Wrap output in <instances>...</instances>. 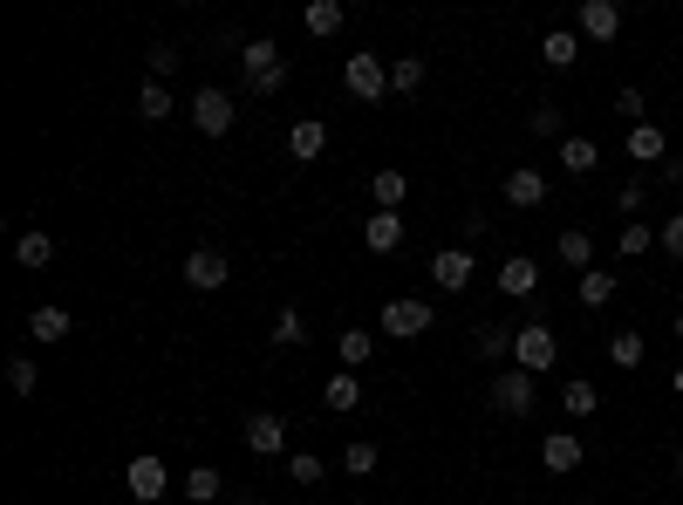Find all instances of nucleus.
I'll return each mask as SVG.
<instances>
[{
  "label": "nucleus",
  "instance_id": "obj_6",
  "mask_svg": "<svg viewBox=\"0 0 683 505\" xmlns=\"http://www.w3.org/2000/svg\"><path fill=\"white\" fill-rule=\"evenodd\" d=\"M547 198H553V185H547V171H540V164L505 171V206H513V212H540Z\"/></svg>",
  "mask_w": 683,
  "mask_h": 505
},
{
  "label": "nucleus",
  "instance_id": "obj_19",
  "mask_svg": "<svg viewBox=\"0 0 683 505\" xmlns=\"http://www.w3.org/2000/svg\"><path fill=\"white\" fill-rule=\"evenodd\" d=\"M288 150H294V158H301V164H315V158H321V150H328V123H321V116H308V123H294V131H288Z\"/></svg>",
  "mask_w": 683,
  "mask_h": 505
},
{
  "label": "nucleus",
  "instance_id": "obj_41",
  "mask_svg": "<svg viewBox=\"0 0 683 505\" xmlns=\"http://www.w3.org/2000/svg\"><path fill=\"white\" fill-rule=\"evenodd\" d=\"M171 69H179V48H171V41H158V48H150V83H164Z\"/></svg>",
  "mask_w": 683,
  "mask_h": 505
},
{
  "label": "nucleus",
  "instance_id": "obj_22",
  "mask_svg": "<svg viewBox=\"0 0 683 505\" xmlns=\"http://www.w3.org/2000/svg\"><path fill=\"white\" fill-rule=\"evenodd\" d=\"M609 362H615V369H643V362H649V342H643V328H615V342H609Z\"/></svg>",
  "mask_w": 683,
  "mask_h": 505
},
{
  "label": "nucleus",
  "instance_id": "obj_3",
  "mask_svg": "<svg viewBox=\"0 0 683 505\" xmlns=\"http://www.w3.org/2000/svg\"><path fill=\"white\" fill-rule=\"evenodd\" d=\"M342 89L356 96V103L390 96V62H383V56H349V62H342Z\"/></svg>",
  "mask_w": 683,
  "mask_h": 505
},
{
  "label": "nucleus",
  "instance_id": "obj_5",
  "mask_svg": "<svg viewBox=\"0 0 683 505\" xmlns=\"http://www.w3.org/2000/svg\"><path fill=\"white\" fill-rule=\"evenodd\" d=\"M225 281H233V260H225L219 246H198V253H185V287H192V294H219Z\"/></svg>",
  "mask_w": 683,
  "mask_h": 505
},
{
  "label": "nucleus",
  "instance_id": "obj_28",
  "mask_svg": "<svg viewBox=\"0 0 683 505\" xmlns=\"http://www.w3.org/2000/svg\"><path fill=\"white\" fill-rule=\"evenodd\" d=\"M363 233H369V253H397V246H403V219H397V212H376Z\"/></svg>",
  "mask_w": 683,
  "mask_h": 505
},
{
  "label": "nucleus",
  "instance_id": "obj_45",
  "mask_svg": "<svg viewBox=\"0 0 683 505\" xmlns=\"http://www.w3.org/2000/svg\"><path fill=\"white\" fill-rule=\"evenodd\" d=\"M225 505H267V492H233Z\"/></svg>",
  "mask_w": 683,
  "mask_h": 505
},
{
  "label": "nucleus",
  "instance_id": "obj_10",
  "mask_svg": "<svg viewBox=\"0 0 683 505\" xmlns=\"http://www.w3.org/2000/svg\"><path fill=\"white\" fill-rule=\"evenodd\" d=\"M123 485H131V498H137V505H158V498H164V485H171V471H164L158 458H131Z\"/></svg>",
  "mask_w": 683,
  "mask_h": 505
},
{
  "label": "nucleus",
  "instance_id": "obj_39",
  "mask_svg": "<svg viewBox=\"0 0 683 505\" xmlns=\"http://www.w3.org/2000/svg\"><path fill=\"white\" fill-rule=\"evenodd\" d=\"M526 123H534V137H561V110H553V103H534Z\"/></svg>",
  "mask_w": 683,
  "mask_h": 505
},
{
  "label": "nucleus",
  "instance_id": "obj_12",
  "mask_svg": "<svg viewBox=\"0 0 683 505\" xmlns=\"http://www.w3.org/2000/svg\"><path fill=\"white\" fill-rule=\"evenodd\" d=\"M281 444H288V423L273 417V410H253L246 417V451H253V458H273Z\"/></svg>",
  "mask_w": 683,
  "mask_h": 505
},
{
  "label": "nucleus",
  "instance_id": "obj_7",
  "mask_svg": "<svg viewBox=\"0 0 683 505\" xmlns=\"http://www.w3.org/2000/svg\"><path fill=\"white\" fill-rule=\"evenodd\" d=\"M424 328H438V315L424 308V300H411V294H403V300H390V308H383V335H390V342H417Z\"/></svg>",
  "mask_w": 683,
  "mask_h": 505
},
{
  "label": "nucleus",
  "instance_id": "obj_48",
  "mask_svg": "<svg viewBox=\"0 0 683 505\" xmlns=\"http://www.w3.org/2000/svg\"><path fill=\"white\" fill-rule=\"evenodd\" d=\"M676 471H683V451H676Z\"/></svg>",
  "mask_w": 683,
  "mask_h": 505
},
{
  "label": "nucleus",
  "instance_id": "obj_31",
  "mask_svg": "<svg viewBox=\"0 0 683 505\" xmlns=\"http://www.w3.org/2000/svg\"><path fill=\"white\" fill-rule=\"evenodd\" d=\"M14 260L21 267H48V260H56V239H48V233H21L14 239Z\"/></svg>",
  "mask_w": 683,
  "mask_h": 505
},
{
  "label": "nucleus",
  "instance_id": "obj_18",
  "mask_svg": "<svg viewBox=\"0 0 683 505\" xmlns=\"http://www.w3.org/2000/svg\"><path fill=\"white\" fill-rule=\"evenodd\" d=\"M321 403H328V410H336V417H349V410H356V403H363V375H356V369L328 375V383H321Z\"/></svg>",
  "mask_w": 683,
  "mask_h": 505
},
{
  "label": "nucleus",
  "instance_id": "obj_11",
  "mask_svg": "<svg viewBox=\"0 0 683 505\" xmlns=\"http://www.w3.org/2000/svg\"><path fill=\"white\" fill-rule=\"evenodd\" d=\"M472 273H478V267H472V253H465V246H444L438 260H431V281H438L444 294H465V287H472Z\"/></svg>",
  "mask_w": 683,
  "mask_h": 505
},
{
  "label": "nucleus",
  "instance_id": "obj_15",
  "mask_svg": "<svg viewBox=\"0 0 683 505\" xmlns=\"http://www.w3.org/2000/svg\"><path fill=\"white\" fill-rule=\"evenodd\" d=\"M342 21H349V8H342V0H308V8H301V28H308L315 41L342 35Z\"/></svg>",
  "mask_w": 683,
  "mask_h": 505
},
{
  "label": "nucleus",
  "instance_id": "obj_14",
  "mask_svg": "<svg viewBox=\"0 0 683 505\" xmlns=\"http://www.w3.org/2000/svg\"><path fill=\"white\" fill-rule=\"evenodd\" d=\"M581 458H588V444H581L574 431H553V438H540V465H547V471H574Z\"/></svg>",
  "mask_w": 683,
  "mask_h": 505
},
{
  "label": "nucleus",
  "instance_id": "obj_34",
  "mask_svg": "<svg viewBox=\"0 0 683 505\" xmlns=\"http://www.w3.org/2000/svg\"><path fill=\"white\" fill-rule=\"evenodd\" d=\"M225 492V478L212 471V465H198V471H185V498H198V505H212Z\"/></svg>",
  "mask_w": 683,
  "mask_h": 505
},
{
  "label": "nucleus",
  "instance_id": "obj_33",
  "mask_svg": "<svg viewBox=\"0 0 683 505\" xmlns=\"http://www.w3.org/2000/svg\"><path fill=\"white\" fill-rule=\"evenodd\" d=\"M649 246H656V233H649V225H643V219H629V225H622V233H615V253H622V260H643V253H649Z\"/></svg>",
  "mask_w": 683,
  "mask_h": 505
},
{
  "label": "nucleus",
  "instance_id": "obj_17",
  "mask_svg": "<svg viewBox=\"0 0 683 505\" xmlns=\"http://www.w3.org/2000/svg\"><path fill=\"white\" fill-rule=\"evenodd\" d=\"M513 335H520V328H505V321H478V335H472L478 362H505V356H513Z\"/></svg>",
  "mask_w": 683,
  "mask_h": 505
},
{
  "label": "nucleus",
  "instance_id": "obj_36",
  "mask_svg": "<svg viewBox=\"0 0 683 505\" xmlns=\"http://www.w3.org/2000/svg\"><path fill=\"white\" fill-rule=\"evenodd\" d=\"M273 342H281V348H301V342H308V321H301V308H281V321H273Z\"/></svg>",
  "mask_w": 683,
  "mask_h": 505
},
{
  "label": "nucleus",
  "instance_id": "obj_29",
  "mask_svg": "<svg viewBox=\"0 0 683 505\" xmlns=\"http://www.w3.org/2000/svg\"><path fill=\"white\" fill-rule=\"evenodd\" d=\"M561 410H568V417H595V410H601V390L588 383V375H581V383L561 390Z\"/></svg>",
  "mask_w": 683,
  "mask_h": 505
},
{
  "label": "nucleus",
  "instance_id": "obj_38",
  "mask_svg": "<svg viewBox=\"0 0 683 505\" xmlns=\"http://www.w3.org/2000/svg\"><path fill=\"white\" fill-rule=\"evenodd\" d=\"M35 383H41L35 362H28V356H14V362H8V390H14V396H35Z\"/></svg>",
  "mask_w": 683,
  "mask_h": 505
},
{
  "label": "nucleus",
  "instance_id": "obj_32",
  "mask_svg": "<svg viewBox=\"0 0 683 505\" xmlns=\"http://www.w3.org/2000/svg\"><path fill=\"white\" fill-rule=\"evenodd\" d=\"M609 300H615V273H581V308H609Z\"/></svg>",
  "mask_w": 683,
  "mask_h": 505
},
{
  "label": "nucleus",
  "instance_id": "obj_20",
  "mask_svg": "<svg viewBox=\"0 0 683 505\" xmlns=\"http://www.w3.org/2000/svg\"><path fill=\"white\" fill-rule=\"evenodd\" d=\"M369 198H376V212H397L411 198V178L403 171H369Z\"/></svg>",
  "mask_w": 683,
  "mask_h": 505
},
{
  "label": "nucleus",
  "instance_id": "obj_44",
  "mask_svg": "<svg viewBox=\"0 0 683 505\" xmlns=\"http://www.w3.org/2000/svg\"><path fill=\"white\" fill-rule=\"evenodd\" d=\"M663 185H683V158H663Z\"/></svg>",
  "mask_w": 683,
  "mask_h": 505
},
{
  "label": "nucleus",
  "instance_id": "obj_35",
  "mask_svg": "<svg viewBox=\"0 0 683 505\" xmlns=\"http://www.w3.org/2000/svg\"><path fill=\"white\" fill-rule=\"evenodd\" d=\"M137 110H144L150 123H164V116H171V110H179V103H171V89H164V83H144V96H137Z\"/></svg>",
  "mask_w": 683,
  "mask_h": 505
},
{
  "label": "nucleus",
  "instance_id": "obj_37",
  "mask_svg": "<svg viewBox=\"0 0 683 505\" xmlns=\"http://www.w3.org/2000/svg\"><path fill=\"white\" fill-rule=\"evenodd\" d=\"M288 478H294V485H321V458H315V451H294V458H288Z\"/></svg>",
  "mask_w": 683,
  "mask_h": 505
},
{
  "label": "nucleus",
  "instance_id": "obj_24",
  "mask_svg": "<svg viewBox=\"0 0 683 505\" xmlns=\"http://www.w3.org/2000/svg\"><path fill=\"white\" fill-rule=\"evenodd\" d=\"M28 335H35V342H69L75 321H69V308H35V315H28Z\"/></svg>",
  "mask_w": 683,
  "mask_h": 505
},
{
  "label": "nucleus",
  "instance_id": "obj_27",
  "mask_svg": "<svg viewBox=\"0 0 683 505\" xmlns=\"http://www.w3.org/2000/svg\"><path fill=\"white\" fill-rule=\"evenodd\" d=\"M376 465H383V451H376V438H349V451H342V471H349V478H369Z\"/></svg>",
  "mask_w": 683,
  "mask_h": 505
},
{
  "label": "nucleus",
  "instance_id": "obj_8",
  "mask_svg": "<svg viewBox=\"0 0 683 505\" xmlns=\"http://www.w3.org/2000/svg\"><path fill=\"white\" fill-rule=\"evenodd\" d=\"M233 96H225V89H198L192 96V123H198V137H225V131H233Z\"/></svg>",
  "mask_w": 683,
  "mask_h": 505
},
{
  "label": "nucleus",
  "instance_id": "obj_49",
  "mask_svg": "<svg viewBox=\"0 0 683 505\" xmlns=\"http://www.w3.org/2000/svg\"><path fill=\"white\" fill-rule=\"evenodd\" d=\"M349 505H363V498H349Z\"/></svg>",
  "mask_w": 683,
  "mask_h": 505
},
{
  "label": "nucleus",
  "instance_id": "obj_2",
  "mask_svg": "<svg viewBox=\"0 0 683 505\" xmlns=\"http://www.w3.org/2000/svg\"><path fill=\"white\" fill-rule=\"evenodd\" d=\"M513 362H520L526 375H547L553 362H561V342H553V328H547V321H526L520 335H513Z\"/></svg>",
  "mask_w": 683,
  "mask_h": 505
},
{
  "label": "nucleus",
  "instance_id": "obj_9",
  "mask_svg": "<svg viewBox=\"0 0 683 505\" xmlns=\"http://www.w3.org/2000/svg\"><path fill=\"white\" fill-rule=\"evenodd\" d=\"M574 35H588V41H615V35H622V8H615V0H581Z\"/></svg>",
  "mask_w": 683,
  "mask_h": 505
},
{
  "label": "nucleus",
  "instance_id": "obj_40",
  "mask_svg": "<svg viewBox=\"0 0 683 505\" xmlns=\"http://www.w3.org/2000/svg\"><path fill=\"white\" fill-rule=\"evenodd\" d=\"M643 110H649V103H643V89H622V96H615V116H629V131H636V123H649Z\"/></svg>",
  "mask_w": 683,
  "mask_h": 505
},
{
  "label": "nucleus",
  "instance_id": "obj_21",
  "mask_svg": "<svg viewBox=\"0 0 683 505\" xmlns=\"http://www.w3.org/2000/svg\"><path fill=\"white\" fill-rule=\"evenodd\" d=\"M534 287H540V267L526 260V253H513V260L499 267V294H513V300H520V294H534Z\"/></svg>",
  "mask_w": 683,
  "mask_h": 505
},
{
  "label": "nucleus",
  "instance_id": "obj_43",
  "mask_svg": "<svg viewBox=\"0 0 683 505\" xmlns=\"http://www.w3.org/2000/svg\"><path fill=\"white\" fill-rule=\"evenodd\" d=\"M615 212H643V185H622L615 192Z\"/></svg>",
  "mask_w": 683,
  "mask_h": 505
},
{
  "label": "nucleus",
  "instance_id": "obj_26",
  "mask_svg": "<svg viewBox=\"0 0 683 505\" xmlns=\"http://www.w3.org/2000/svg\"><path fill=\"white\" fill-rule=\"evenodd\" d=\"M561 164L574 171V178H588V171L601 164V150H595V137H561Z\"/></svg>",
  "mask_w": 683,
  "mask_h": 505
},
{
  "label": "nucleus",
  "instance_id": "obj_42",
  "mask_svg": "<svg viewBox=\"0 0 683 505\" xmlns=\"http://www.w3.org/2000/svg\"><path fill=\"white\" fill-rule=\"evenodd\" d=\"M656 246H663L670 260H683V212H676V219H663V233H656Z\"/></svg>",
  "mask_w": 683,
  "mask_h": 505
},
{
  "label": "nucleus",
  "instance_id": "obj_47",
  "mask_svg": "<svg viewBox=\"0 0 683 505\" xmlns=\"http://www.w3.org/2000/svg\"><path fill=\"white\" fill-rule=\"evenodd\" d=\"M670 390H676V396H683V369H676V375H670Z\"/></svg>",
  "mask_w": 683,
  "mask_h": 505
},
{
  "label": "nucleus",
  "instance_id": "obj_13",
  "mask_svg": "<svg viewBox=\"0 0 683 505\" xmlns=\"http://www.w3.org/2000/svg\"><path fill=\"white\" fill-rule=\"evenodd\" d=\"M553 253H561V267H574V273H595V233H588V225H568V233L553 239Z\"/></svg>",
  "mask_w": 683,
  "mask_h": 505
},
{
  "label": "nucleus",
  "instance_id": "obj_16",
  "mask_svg": "<svg viewBox=\"0 0 683 505\" xmlns=\"http://www.w3.org/2000/svg\"><path fill=\"white\" fill-rule=\"evenodd\" d=\"M622 150H629L636 164H663V158H670V137L656 131V123H636V131L622 137Z\"/></svg>",
  "mask_w": 683,
  "mask_h": 505
},
{
  "label": "nucleus",
  "instance_id": "obj_25",
  "mask_svg": "<svg viewBox=\"0 0 683 505\" xmlns=\"http://www.w3.org/2000/svg\"><path fill=\"white\" fill-rule=\"evenodd\" d=\"M369 348H376V335H369V328H342V335H336V356H342V369H363V362H369Z\"/></svg>",
  "mask_w": 683,
  "mask_h": 505
},
{
  "label": "nucleus",
  "instance_id": "obj_46",
  "mask_svg": "<svg viewBox=\"0 0 683 505\" xmlns=\"http://www.w3.org/2000/svg\"><path fill=\"white\" fill-rule=\"evenodd\" d=\"M670 335H676V342H683V308H676V321H670Z\"/></svg>",
  "mask_w": 683,
  "mask_h": 505
},
{
  "label": "nucleus",
  "instance_id": "obj_1",
  "mask_svg": "<svg viewBox=\"0 0 683 505\" xmlns=\"http://www.w3.org/2000/svg\"><path fill=\"white\" fill-rule=\"evenodd\" d=\"M240 69H246V89L253 96H281L288 89V62H281V48H273L267 35L240 48Z\"/></svg>",
  "mask_w": 683,
  "mask_h": 505
},
{
  "label": "nucleus",
  "instance_id": "obj_23",
  "mask_svg": "<svg viewBox=\"0 0 683 505\" xmlns=\"http://www.w3.org/2000/svg\"><path fill=\"white\" fill-rule=\"evenodd\" d=\"M540 62H547V69H574V62H581V35H574V28H553V35L540 41Z\"/></svg>",
  "mask_w": 683,
  "mask_h": 505
},
{
  "label": "nucleus",
  "instance_id": "obj_4",
  "mask_svg": "<svg viewBox=\"0 0 683 505\" xmlns=\"http://www.w3.org/2000/svg\"><path fill=\"white\" fill-rule=\"evenodd\" d=\"M486 396H492L499 417H534V375H526V369H499Z\"/></svg>",
  "mask_w": 683,
  "mask_h": 505
},
{
  "label": "nucleus",
  "instance_id": "obj_30",
  "mask_svg": "<svg viewBox=\"0 0 683 505\" xmlns=\"http://www.w3.org/2000/svg\"><path fill=\"white\" fill-rule=\"evenodd\" d=\"M390 89H397V96H417V89H424V56H397V62H390Z\"/></svg>",
  "mask_w": 683,
  "mask_h": 505
}]
</instances>
